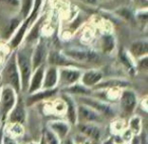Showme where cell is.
<instances>
[{"mask_svg": "<svg viewBox=\"0 0 148 144\" xmlns=\"http://www.w3.org/2000/svg\"><path fill=\"white\" fill-rule=\"evenodd\" d=\"M0 80L2 86H9L11 87L18 95L21 94V76H19L18 68L15 57V51L11 53L10 57L5 63L2 72L0 74Z\"/></svg>", "mask_w": 148, "mask_h": 144, "instance_id": "obj_1", "label": "cell"}, {"mask_svg": "<svg viewBox=\"0 0 148 144\" xmlns=\"http://www.w3.org/2000/svg\"><path fill=\"white\" fill-rule=\"evenodd\" d=\"M32 49H15V57L18 68L21 83V94H27L29 88V82L33 74V65H32Z\"/></svg>", "mask_w": 148, "mask_h": 144, "instance_id": "obj_2", "label": "cell"}, {"mask_svg": "<svg viewBox=\"0 0 148 144\" xmlns=\"http://www.w3.org/2000/svg\"><path fill=\"white\" fill-rule=\"evenodd\" d=\"M75 100L77 101V103L84 104V105L92 108L93 110L99 112L101 115H103L108 121L113 120L114 118L119 116L118 109L108 101H103V100L91 97V96H78V97H75Z\"/></svg>", "mask_w": 148, "mask_h": 144, "instance_id": "obj_3", "label": "cell"}, {"mask_svg": "<svg viewBox=\"0 0 148 144\" xmlns=\"http://www.w3.org/2000/svg\"><path fill=\"white\" fill-rule=\"evenodd\" d=\"M18 94L9 86H2L0 90V120L5 123L8 114L15 106Z\"/></svg>", "mask_w": 148, "mask_h": 144, "instance_id": "obj_4", "label": "cell"}, {"mask_svg": "<svg viewBox=\"0 0 148 144\" xmlns=\"http://www.w3.org/2000/svg\"><path fill=\"white\" fill-rule=\"evenodd\" d=\"M105 126L95 123H76L75 132L86 137L93 143H99L107 135H105Z\"/></svg>", "mask_w": 148, "mask_h": 144, "instance_id": "obj_5", "label": "cell"}, {"mask_svg": "<svg viewBox=\"0 0 148 144\" xmlns=\"http://www.w3.org/2000/svg\"><path fill=\"white\" fill-rule=\"evenodd\" d=\"M82 70L77 67H62L58 68V87L60 89L72 86L80 81Z\"/></svg>", "mask_w": 148, "mask_h": 144, "instance_id": "obj_6", "label": "cell"}, {"mask_svg": "<svg viewBox=\"0 0 148 144\" xmlns=\"http://www.w3.org/2000/svg\"><path fill=\"white\" fill-rule=\"evenodd\" d=\"M119 102V112L123 114V118H129L130 116L134 115L138 105V98L133 90L128 89V88L124 89L120 94Z\"/></svg>", "mask_w": 148, "mask_h": 144, "instance_id": "obj_7", "label": "cell"}, {"mask_svg": "<svg viewBox=\"0 0 148 144\" xmlns=\"http://www.w3.org/2000/svg\"><path fill=\"white\" fill-rule=\"evenodd\" d=\"M77 123H95L106 125L108 120L92 108L78 103L77 105Z\"/></svg>", "mask_w": 148, "mask_h": 144, "instance_id": "obj_8", "label": "cell"}, {"mask_svg": "<svg viewBox=\"0 0 148 144\" xmlns=\"http://www.w3.org/2000/svg\"><path fill=\"white\" fill-rule=\"evenodd\" d=\"M64 55L77 64H95L99 57L95 51L83 49H68L62 51Z\"/></svg>", "mask_w": 148, "mask_h": 144, "instance_id": "obj_9", "label": "cell"}, {"mask_svg": "<svg viewBox=\"0 0 148 144\" xmlns=\"http://www.w3.org/2000/svg\"><path fill=\"white\" fill-rule=\"evenodd\" d=\"M47 129H49L51 132H53L61 141L68 137L71 134L72 126L67 120L65 119H53L48 122Z\"/></svg>", "mask_w": 148, "mask_h": 144, "instance_id": "obj_10", "label": "cell"}, {"mask_svg": "<svg viewBox=\"0 0 148 144\" xmlns=\"http://www.w3.org/2000/svg\"><path fill=\"white\" fill-rule=\"evenodd\" d=\"M25 121H27V106L25 101L21 99V95H18L16 104L8 114L5 123H19L25 125Z\"/></svg>", "mask_w": 148, "mask_h": 144, "instance_id": "obj_11", "label": "cell"}, {"mask_svg": "<svg viewBox=\"0 0 148 144\" xmlns=\"http://www.w3.org/2000/svg\"><path fill=\"white\" fill-rule=\"evenodd\" d=\"M61 99L65 102L66 105V110H65V120H67L72 127L75 126V124L77 123V101L75 100V98L73 96L69 95V94L63 93L61 96Z\"/></svg>", "mask_w": 148, "mask_h": 144, "instance_id": "obj_12", "label": "cell"}, {"mask_svg": "<svg viewBox=\"0 0 148 144\" xmlns=\"http://www.w3.org/2000/svg\"><path fill=\"white\" fill-rule=\"evenodd\" d=\"M47 61L49 66H54L56 68L62 67H77L79 64L75 63L72 59H68L63 55L62 51H50L47 55Z\"/></svg>", "mask_w": 148, "mask_h": 144, "instance_id": "obj_13", "label": "cell"}, {"mask_svg": "<svg viewBox=\"0 0 148 144\" xmlns=\"http://www.w3.org/2000/svg\"><path fill=\"white\" fill-rule=\"evenodd\" d=\"M101 80H103V74L101 70L88 69L86 71L82 72V75H81L79 82L82 85H84L85 87L93 89Z\"/></svg>", "mask_w": 148, "mask_h": 144, "instance_id": "obj_14", "label": "cell"}, {"mask_svg": "<svg viewBox=\"0 0 148 144\" xmlns=\"http://www.w3.org/2000/svg\"><path fill=\"white\" fill-rule=\"evenodd\" d=\"M57 92L58 88H56V89H41L40 91H37L35 93L27 94L25 104L27 107H31V106L35 105V104L39 103V102L52 98L55 94H57Z\"/></svg>", "mask_w": 148, "mask_h": 144, "instance_id": "obj_15", "label": "cell"}, {"mask_svg": "<svg viewBox=\"0 0 148 144\" xmlns=\"http://www.w3.org/2000/svg\"><path fill=\"white\" fill-rule=\"evenodd\" d=\"M46 66H40L36 70L33 71V74L31 76V79L29 82V88H27V94L35 93L37 91H40L43 87L44 81V74H45Z\"/></svg>", "mask_w": 148, "mask_h": 144, "instance_id": "obj_16", "label": "cell"}, {"mask_svg": "<svg viewBox=\"0 0 148 144\" xmlns=\"http://www.w3.org/2000/svg\"><path fill=\"white\" fill-rule=\"evenodd\" d=\"M47 47L43 41H40L36 47L32 51V65L33 71L39 68L40 66L45 65V61L47 59Z\"/></svg>", "mask_w": 148, "mask_h": 144, "instance_id": "obj_17", "label": "cell"}, {"mask_svg": "<svg viewBox=\"0 0 148 144\" xmlns=\"http://www.w3.org/2000/svg\"><path fill=\"white\" fill-rule=\"evenodd\" d=\"M58 88V68L48 66L45 69L42 89H56Z\"/></svg>", "mask_w": 148, "mask_h": 144, "instance_id": "obj_18", "label": "cell"}, {"mask_svg": "<svg viewBox=\"0 0 148 144\" xmlns=\"http://www.w3.org/2000/svg\"><path fill=\"white\" fill-rule=\"evenodd\" d=\"M130 85L127 80L123 79H109V80H101L92 90H109V89H126Z\"/></svg>", "mask_w": 148, "mask_h": 144, "instance_id": "obj_19", "label": "cell"}, {"mask_svg": "<svg viewBox=\"0 0 148 144\" xmlns=\"http://www.w3.org/2000/svg\"><path fill=\"white\" fill-rule=\"evenodd\" d=\"M4 133L14 139L18 140L25 135V127L23 124L19 123H5Z\"/></svg>", "mask_w": 148, "mask_h": 144, "instance_id": "obj_20", "label": "cell"}, {"mask_svg": "<svg viewBox=\"0 0 148 144\" xmlns=\"http://www.w3.org/2000/svg\"><path fill=\"white\" fill-rule=\"evenodd\" d=\"M62 91H63V93L69 94V95L75 96V97H78V96H91L93 90L90 89V88L85 87L80 82H78V83L74 84V85L65 88V89H63Z\"/></svg>", "mask_w": 148, "mask_h": 144, "instance_id": "obj_21", "label": "cell"}, {"mask_svg": "<svg viewBox=\"0 0 148 144\" xmlns=\"http://www.w3.org/2000/svg\"><path fill=\"white\" fill-rule=\"evenodd\" d=\"M130 53L131 55L134 57H140L147 55L148 53V43L146 39H141V41H136L131 45L130 47Z\"/></svg>", "mask_w": 148, "mask_h": 144, "instance_id": "obj_22", "label": "cell"}, {"mask_svg": "<svg viewBox=\"0 0 148 144\" xmlns=\"http://www.w3.org/2000/svg\"><path fill=\"white\" fill-rule=\"evenodd\" d=\"M127 128L133 133L134 136H139L143 132L142 118L138 115H132L127 121Z\"/></svg>", "mask_w": 148, "mask_h": 144, "instance_id": "obj_23", "label": "cell"}, {"mask_svg": "<svg viewBox=\"0 0 148 144\" xmlns=\"http://www.w3.org/2000/svg\"><path fill=\"white\" fill-rule=\"evenodd\" d=\"M29 22H31V21H29V19L25 20V22L21 24V26L18 28V30L16 31V33L14 34V37H12V39H11V41H10V47L13 49V51H15V49L19 47V45L21 43L23 37H25V32H27V25H29Z\"/></svg>", "mask_w": 148, "mask_h": 144, "instance_id": "obj_24", "label": "cell"}, {"mask_svg": "<svg viewBox=\"0 0 148 144\" xmlns=\"http://www.w3.org/2000/svg\"><path fill=\"white\" fill-rule=\"evenodd\" d=\"M127 128V121L123 117H116L111 120L109 132L110 134H121Z\"/></svg>", "mask_w": 148, "mask_h": 144, "instance_id": "obj_25", "label": "cell"}, {"mask_svg": "<svg viewBox=\"0 0 148 144\" xmlns=\"http://www.w3.org/2000/svg\"><path fill=\"white\" fill-rule=\"evenodd\" d=\"M43 135L45 137V140H46V143L47 144H62V141L53 133L51 132L49 129L45 128L43 131Z\"/></svg>", "mask_w": 148, "mask_h": 144, "instance_id": "obj_26", "label": "cell"}, {"mask_svg": "<svg viewBox=\"0 0 148 144\" xmlns=\"http://www.w3.org/2000/svg\"><path fill=\"white\" fill-rule=\"evenodd\" d=\"M115 47V41L113 37L111 35H105L103 37V49L106 53H111Z\"/></svg>", "mask_w": 148, "mask_h": 144, "instance_id": "obj_27", "label": "cell"}, {"mask_svg": "<svg viewBox=\"0 0 148 144\" xmlns=\"http://www.w3.org/2000/svg\"><path fill=\"white\" fill-rule=\"evenodd\" d=\"M21 4L23 17H29L34 6V0H21Z\"/></svg>", "mask_w": 148, "mask_h": 144, "instance_id": "obj_28", "label": "cell"}, {"mask_svg": "<svg viewBox=\"0 0 148 144\" xmlns=\"http://www.w3.org/2000/svg\"><path fill=\"white\" fill-rule=\"evenodd\" d=\"M0 2L11 8H17L21 6V0H0Z\"/></svg>", "mask_w": 148, "mask_h": 144, "instance_id": "obj_29", "label": "cell"}, {"mask_svg": "<svg viewBox=\"0 0 148 144\" xmlns=\"http://www.w3.org/2000/svg\"><path fill=\"white\" fill-rule=\"evenodd\" d=\"M42 1H43V0H34V6H33V9H32L31 14L29 15V18H27L29 21H31L32 19H33L34 15H35L36 13L38 12V10H39V8H40V7H41Z\"/></svg>", "mask_w": 148, "mask_h": 144, "instance_id": "obj_30", "label": "cell"}, {"mask_svg": "<svg viewBox=\"0 0 148 144\" xmlns=\"http://www.w3.org/2000/svg\"><path fill=\"white\" fill-rule=\"evenodd\" d=\"M3 144H21L18 140L14 139V138L10 137V136L6 135L4 133V139H3Z\"/></svg>", "mask_w": 148, "mask_h": 144, "instance_id": "obj_31", "label": "cell"}, {"mask_svg": "<svg viewBox=\"0 0 148 144\" xmlns=\"http://www.w3.org/2000/svg\"><path fill=\"white\" fill-rule=\"evenodd\" d=\"M99 144H116V142H115V140H114L113 135L110 134L109 136H106V137L99 142Z\"/></svg>", "mask_w": 148, "mask_h": 144, "instance_id": "obj_32", "label": "cell"}, {"mask_svg": "<svg viewBox=\"0 0 148 144\" xmlns=\"http://www.w3.org/2000/svg\"><path fill=\"white\" fill-rule=\"evenodd\" d=\"M4 124L2 123L0 125V144H3V139H4Z\"/></svg>", "mask_w": 148, "mask_h": 144, "instance_id": "obj_33", "label": "cell"}, {"mask_svg": "<svg viewBox=\"0 0 148 144\" xmlns=\"http://www.w3.org/2000/svg\"><path fill=\"white\" fill-rule=\"evenodd\" d=\"M134 2H135L136 4L142 5V6H144V7H146V5H147V0H134Z\"/></svg>", "mask_w": 148, "mask_h": 144, "instance_id": "obj_34", "label": "cell"}, {"mask_svg": "<svg viewBox=\"0 0 148 144\" xmlns=\"http://www.w3.org/2000/svg\"><path fill=\"white\" fill-rule=\"evenodd\" d=\"M81 2L87 3V4H95L97 2V0H79Z\"/></svg>", "mask_w": 148, "mask_h": 144, "instance_id": "obj_35", "label": "cell"}, {"mask_svg": "<svg viewBox=\"0 0 148 144\" xmlns=\"http://www.w3.org/2000/svg\"><path fill=\"white\" fill-rule=\"evenodd\" d=\"M39 144H47L46 143V140H45V137H44L43 133L41 134V136H40V138H39Z\"/></svg>", "mask_w": 148, "mask_h": 144, "instance_id": "obj_36", "label": "cell"}, {"mask_svg": "<svg viewBox=\"0 0 148 144\" xmlns=\"http://www.w3.org/2000/svg\"><path fill=\"white\" fill-rule=\"evenodd\" d=\"M25 144H39V140H31V141L27 142Z\"/></svg>", "mask_w": 148, "mask_h": 144, "instance_id": "obj_37", "label": "cell"}, {"mask_svg": "<svg viewBox=\"0 0 148 144\" xmlns=\"http://www.w3.org/2000/svg\"><path fill=\"white\" fill-rule=\"evenodd\" d=\"M1 87H2V83H1V80H0V90H1Z\"/></svg>", "mask_w": 148, "mask_h": 144, "instance_id": "obj_38", "label": "cell"}]
</instances>
